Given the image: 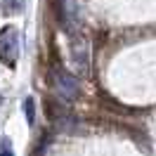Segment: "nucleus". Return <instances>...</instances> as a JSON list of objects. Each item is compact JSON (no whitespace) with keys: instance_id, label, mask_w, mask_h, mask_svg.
I'll use <instances>...</instances> for the list:
<instances>
[{"instance_id":"f257e3e1","label":"nucleus","mask_w":156,"mask_h":156,"mask_svg":"<svg viewBox=\"0 0 156 156\" xmlns=\"http://www.w3.org/2000/svg\"><path fill=\"white\" fill-rule=\"evenodd\" d=\"M52 80H55V92H57L59 99H64V102H73V99L80 95V83H78V78L66 71V69L57 66L55 69V73H52Z\"/></svg>"},{"instance_id":"f03ea898","label":"nucleus","mask_w":156,"mask_h":156,"mask_svg":"<svg viewBox=\"0 0 156 156\" xmlns=\"http://www.w3.org/2000/svg\"><path fill=\"white\" fill-rule=\"evenodd\" d=\"M17 59H19V31L12 24H7L0 29V62L14 66Z\"/></svg>"},{"instance_id":"7ed1b4c3","label":"nucleus","mask_w":156,"mask_h":156,"mask_svg":"<svg viewBox=\"0 0 156 156\" xmlns=\"http://www.w3.org/2000/svg\"><path fill=\"white\" fill-rule=\"evenodd\" d=\"M24 10V0H2V12L5 14H17Z\"/></svg>"},{"instance_id":"39448f33","label":"nucleus","mask_w":156,"mask_h":156,"mask_svg":"<svg viewBox=\"0 0 156 156\" xmlns=\"http://www.w3.org/2000/svg\"><path fill=\"white\" fill-rule=\"evenodd\" d=\"M0 156H14V154H12L10 149H7V147H5V149H2V151H0Z\"/></svg>"},{"instance_id":"20e7f679","label":"nucleus","mask_w":156,"mask_h":156,"mask_svg":"<svg viewBox=\"0 0 156 156\" xmlns=\"http://www.w3.org/2000/svg\"><path fill=\"white\" fill-rule=\"evenodd\" d=\"M24 111H26V121H29V126H33L36 116H33V99H31V97H26V102H24Z\"/></svg>"}]
</instances>
